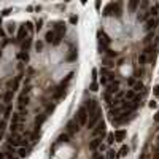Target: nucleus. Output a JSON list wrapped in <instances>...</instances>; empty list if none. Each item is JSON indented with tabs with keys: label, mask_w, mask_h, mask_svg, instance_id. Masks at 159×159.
<instances>
[{
	"label": "nucleus",
	"mask_w": 159,
	"mask_h": 159,
	"mask_svg": "<svg viewBox=\"0 0 159 159\" xmlns=\"http://www.w3.org/2000/svg\"><path fill=\"white\" fill-rule=\"evenodd\" d=\"M124 97H126L127 100H130V102H134V100H135V97H137V94H135L132 89H129L126 94H124Z\"/></svg>",
	"instance_id": "14"
},
{
	"label": "nucleus",
	"mask_w": 159,
	"mask_h": 159,
	"mask_svg": "<svg viewBox=\"0 0 159 159\" xmlns=\"http://www.w3.org/2000/svg\"><path fill=\"white\" fill-rule=\"evenodd\" d=\"M19 59L21 60H24V62H27V60H29V56H27V53H19Z\"/></svg>",
	"instance_id": "28"
},
{
	"label": "nucleus",
	"mask_w": 159,
	"mask_h": 159,
	"mask_svg": "<svg viewBox=\"0 0 159 159\" xmlns=\"http://www.w3.org/2000/svg\"><path fill=\"white\" fill-rule=\"evenodd\" d=\"M54 38H56V33H54V30H49V32H46V35H45V42L53 43Z\"/></svg>",
	"instance_id": "11"
},
{
	"label": "nucleus",
	"mask_w": 159,
	"mask_h": 159,
	"mask_svg": "<svg viewBox=\"0 0 159 159\" xmlns=\"http://www.w3.org/2000/svg\"><path fill=\"white\" fill-rule=\"evenodd\" d=\"M78 123L76 121H72V123H69V132L70 134H73V132H78Z\"/></svg>",
	"instance_id": "12"
},
{
	"label": "nucleus",
	"mask_w": 159,
	"mask_h": 159,
	"mask_svg": "<svg viewBox=\"0 0 159 159\" xmlns=\"http://www.w3.org/2000/svg\"><path fill=\"white\" fill-rule=\"evenodd\" d=\"M26 29L27 30H32V24H30V22H27V24H26Z\"/></svg>",
	"instance_id": "42"
},
{
	"label": "nucleus",
	"mask_w": 159,
	"mask_h": 159,
	"mask_svg": "<svg viewBox=\"0 0 159 159\" xmlns=\"http://www.w3.org/2000/svg\"><path fill=\"white\" fill-rule=\"evenodd\" d=\"M13 94H14V92H13V89L6 91V94H5V103H8V105H10V102L13 100Z\"/></svg>",
	"instance_id": "18"
},
{
	"label": "nucleus",
	"mask_w": 159,
	"mask_h": 159,
	"mask_svg": "<svg viewBox=\"0 0 159 159\" xmlns=\"http://www.w3.org/2000/svg\"><path fill=\"white\" fill-rule=\"evenodd\" d=\"M127 84H129V86L132 87L134 84H135V78H129V80H127Z\"/></svg>",
	"instance_id": "37"
},
{
	"label": "nucleus",
	"mask_w": 159,
	"mask_h": 159,
	"mask_svg": "<svg viewBox=\"0 0 159 159\" xmlns=\"http://www.w3.org/2000/svg\"><path fill=\"white\" fill-rule=\"evenodd\" d=\"M129 153V146H126V145H123L119 150V156H126V154Z\"/></svg>",
	"instance_id": "21"
},
{
	"label": "nucleus",
	"mask_w": 159,
	"mask_h": 159,
	"mask_svg": "<svg viewBox=\"0 0 159 159\" xmlns=\"http://www.w3.org/2000/svg\"><path fill=\"white\" fill-rule=\"evenodd\" d=\"M89 89L92 91V92H97V91H99V84H97L96 81H92V83H91V86H89Z\"/></svg>",
	"instance_id": "23"
},
{
	"label": "nucleus",
	"mask_w": 159,
	"mask_h": 159,
	"mask_svg": "<svg viewBox=\"0 0 159 159\" xmlns=\"http://www.w3.org/2000/svg\"><path fill=\"white\" fill-rule=\"evenodd\" d=\"M10 113H11V107H6V110H5V115H3V118H5V119H6V118H8L10 116Z\"/></svg>",
	"instance_id": "32"
},
{
	"label": "nucleus",
	"mask_w": 159,
	"mask_h": 159,
	"mask_svg": "<svg viewBox=\"0 0 159 159\" xmlns=\"http://www.w3.org/2000/svg\"><path fill=\"white\" fill-rule=\"evenodd\" d=\"M19 81H21V75L19 76H16V80H14V83H13V92H14L16 89L19 87Z\"/></svg>",
	"instance_id": "22"
},
{
	"label": "nucleus",
	"mask_w": 159,
	"mask_h": 159,
	"mask_svg": "<svg viewBox=\"0 0 159 159\" xmlns=\"http://www.w3.org/2000/svg\"><path fill=\"white\" fill-rule=\"evenodd\" d=\"M0 22H2V18H0Z\"/></svg>",
	"instance_id": "49"
},
{
	"label": "nucleus",
	"mask_w": 159,
	"mask_h": 159,
	"mask_svg": "<svg viewBox=\"0 0 159 159\" xmlns=\"http://www.w3.org/2000/svg\"><path fill=\"white\" fill-rule=\"evenodd\" d=\"M27 142L24 140L22 137H19L18 134H11V137H10V145H13V146H19V148H24Z\"/></svg>",
	"instance_id": "3"
},
{
	"label": "nucleus",
	"mask_w": 159,
	"mask_h": 159,
	"mask_svg": "<svg viewBox=\"0 0 159 159\" xmlns=\"http://www.w3.org/2000/svg\"><path fill=\"white\" fill-rule=\"evenodd\" d=\"M29 46H30V38H27L24 43H22V53L24 51H27V49H29Z\"/></svg>",
	"instance_id": "24"
},
{
	"label": "nucleus",
	"mask_w": 159,
	"mask_h": 159,
	"mask_svg": "<svg viewBox=\"0 0 159 159\" xmlns=\"http://www.w3.org/2000/svg\"><path fill=\"white\" fill-rule=\"evenodd\" d=\"M99 146H100V140L99 138H92L91 143H89V148L91 150H96V148H99Z\"/></svg>",
	"instance_id": "16"
},
{
	"label": "nucleus",
	"mask_w": 159,
	"mask_h": 159,
	"mask_svg": "<svg viewBox=\"0 0 159 159\" xmlns=\"http://www.w3.org/2000/svg\"><path fill=\"white\" fill-rule=\"evenodd\" d=\"M156 26H158V19H156V18H148L146 22H145V29H146V30L154 29Z\"/></svg>",
	"instance_id": "8"
},
{
	"label": "nucleus",
	"mask_w": 159,
	"mask_h": 159,
	"mask_svg": "<svg viewBox=\"0 0 159 159\" xmlns=\"http://www.w3.org/2000/svg\"><path fill=\"white\" fill-rule=\"evenodd\" d=\"M0 159H5V153H0Z\"/></svg>",
	"instance_id": "46"
},
{
	"label": "nucleus",
	"mask_w": 159,
	"mask_h": 159,
	"mask_svg": "<svg viewBox=\"0 0 159 159\" xmlns=\"http://www.w3.org/2000/svg\"><path fill=\"white\" fill-rule=\"evenodd\" d=\"M113 137H115V142H123L124 138H126V130H124V129H118V130H115Z\"/></svg>",
	"instance_id": "7"
},
{
	"label": "nucleus",
	"mask_w": 159,
	"mask_h": 159,
	"mask_svg": "<svg viewBox=\"0 0 159 159\" xmlns=\"http://www.w3.org/2000/svg\"><path fill=\"white\" fill-rule=\"evenodd\" d=\"M8 30H10V32H13V30H14V24H10V27H8Z\"/></svg>",
	"instance_id": "44"
},
{
	"label": "nucleus",
	"mask_w": 159,
	"mask_h": 159,
	"mask_svg": "<svg viewBox=\"0 0 159 159\" xmlns=\"http://www.w3.org/2000/svg\"><path fill=\"white\" fill-rule=\"evenodd\" d=\"M35 48H37V51H40V49L43 48V42H37L35 43Z\"/></svg>",
	"instance_id": "35"
},
{
	"label": "nucleus",
	"mask_w": 159,
	"mask_h": 159,
	"mask_svg": "<svg viewBox=\"0 0 159 159\" xmlns=\"http://www.w3.org/2000/svg\"><path fill=\"white\" fill-rule=\"evenodd\" d=\"M156 107H158V103L154 102V100H151L150 102V108H156Z\"/></svg>",
	"instance_id": "41"
},
{
	"label": "nucleus",
	"mask_w": 159,
	"mask_h": 159,
	"mask_svg": "<svg viewBox=\"0 0 159 159\" xmlns=\"http://www.w3.org/2000/svg\"><path fill=\"white\" fill-rule=\"evenodd\" d=\"M59 142H69V134H62V135H59Z\"/></svg>",
	"instance_id": "30"
},
{
	"label": "nucleus",
	"mask_w": 159,
	"mask_h": 159,
	"mask_svg": "<svg viewBox=\"0 0 159 159\" xmlns=\"http://www.w3.org/2000/svg\"><path fill=\"white\" fill-rule=\"evenodd\" d=\"M110 14H111V3H110V5H107L105 10H103V16H110Z\"/></svg>",
	"instance_id": "25"
},
{
	"label": "nucleus",
	"mask_w": 159,
	"mask_h": 159,
	"mask_svg": "<svg viewBox=\"0 0 159 159\" xmlns=\"http://www.w3.org/2000/svg\"><path fill=\"white\" fill-rule=\"evenodd\" d=\"M76 59V51L75 49H72V53L69 54V57H67V60H75Z\"/></svg>",
	"instance_id": "27"
},
{
	"label": "nucleus",
	"mask_w": 159,
	"mask_h": 159,
	"mask_svg": "<svg viewBox=\"0 0 159 159\" xmlns=\"http://www.w3.org/2000/svg\"><path fill=\"white\" fill-rule=\"evenodd\" d=\"M142 89H143V83L142 81H135V84L132 86V91L134 92H140Z\"/></svg>",
	"instance_id": "15"
},
{
	"label": "nucleus",
	"mask_w": 159,
	"mask_h": 159,
	"mask_svg": "<svg viewBox=\"0 0 159 159\" xmlns=\"http://www.w3.org/2000/svg\"><path fill=\"white\" fill-rule=\"evenodd\" d=\"M76 22H78V16H72V18H70V24L75 26Z\"/></svg>",
	"instance_id": "33"
},
{
	"label": "nucleus",
	"mask_w": 159,
	"mask_h": 159,
	"mask_svg": "<svg viewBox=\"0 0 159 159\" xmlns=\"http://www.w3.org/2000/svg\"><path fill=\"white\" fill-rule=\"evenodd\" d=\"M27 154V148H19V158H26Z\"/></svg>",
	"instance_id": "26"
},
{
	"label": "nucleus",
	"mask_w": 159,
	"mask_h": 159,
	"mask_svg": "<svg viewBox=\"0 0 159 159\" xmlns=\"http://www.w3.org/2000/svg\"><path fill=\"white\" fill-rule=\"evenodd\" d=\"M154 121H156V123H159V111H158L156 115H154Z\"/></svg>",
	"instance_id": "43"
},
{
	"label": "nucleus",
	"mask_w": 159,
	"mask_h": 159,
	"mask_svg": "<svg viewBox=\"0 0 159 159\" xmlns=\"http://www.w3.org/2000/svg\"><path fill=\"white\" fill-rule=\"evenodd\" d=\"M97 78V69H92V80Z\"/></svg>",
	"instance_id": "40"
},
{
	"label": "nucleus",
	"mask_w": 159,
	"mask_h": 159,
	"mask_svg": "<svg viewBox=\"0 0 159 159\" xmlns=\"http://www.w3.org/2000/svg\"><path fill=\"white\" fill-rule=\"evenodd\" d=\"M86 110H87V115L91 116V115L97 110V102H96V100H89V102H87V105H86Z\"/></svg>",
	"instance_id": "10"
},
{
	"label": "nucleus",
	"mask_w": 159,
	"mask_h": 159,
	"mask_svg": "<svg viewBox=\"0 0 159 159\" xmlns=\"http://www.w3.org/2000/svg\"><path fill=\"white\" fill-rule=\"evenodd\" d=\"M60 38H62V35H56V38H54V45H59V43H60Z\"/></svg>",
	"instance_id": "34"
},
{
	"label": "nucleus",
	"mask_w": 159,
	"mask_h": 159,
	"mask_svg": "<svg viewBox=\"0 0 159 159\" xmlns=\"http://www.w3.org/2000/svg\"><path fill=\"white\" fill-rule=\"evenodd\" d=\"M154 92H156V96H159V86H158V87H154Z\"/></svg>",
	"instance_id": "45"
},
{
	"label": "nucleus",
	"mask_w": 159,
	"mask_h": 159,
	"mask_svg": "<svg viewBox=\"0 0 159 159\" xmlns=\"http://www.w3.org/2000/svg\"><path fill=\"white\" fill-rule=\"evenodd\" d=\"M108 153H110V154H108V158H110V159H113L115 156H116V154H115V151H113V150H110V151H108Z\"/></svg>",
	"instance_id": "39"
},
{
	"label": "nucleus",
	"mask_w": 159,
	"mask_h": 159,
	"mask_svg": "<svg viewBox=\"0 0 159 159\" xmlns=\"http://www.w3.org/2000/svg\"><path fill=\"white\" fill-rule=\"evenodd\" d=\"M42 24H43V21H42V19H38V22H37V30L42 29Z\"/></svg>",
	"instance_id": "38"
},
{
	"label": "nucleus",
	"mask_w": 159,
	"mask_h": 159,
	"mask_svg": "<svg viewBox=\"0 0 159 159\" xmlns=\"http://www.w3.org/2000/svg\"><path fill=\"white\" fill-rule=\"evenodd\" d=\"M146 60H148V56L145 53H142L140 56H138V62H140V65H145V64H146Z\"/></svg>",
	"instance_id": "19"
},
{
	"label": "nucleus",
	"mask_w": 159,
	"mask_h": 159,
	"mask_svg": "<svg viewBox=\"0 0 159 159\" xmlns=\"http://www.w3.org/2000/svg\"><path fill=\"white\" fill-rule=\"evenodd\" d=\"M100 115H102V110H100V108H97V110L91 115V116H89V121H87V129L96 127V124L100 121Z\"/></svg>",
	"instance_id": "2"
},
{
	"label": "nucleus",
	"mask_w": 159,
	"mask_h": 159,
	"mask_svg": "<svg viewBox=\"0 0 159 159\" xmlns=\"http://www.w3.org/2000/svg\"><path fill=\"white\" fill-rule=\"evenodd\" d=\"M148 18H150L148 11H138V14H137V19H138V21H145V19H148Z\"/></svg>",
	"instance_id": "17"
},
{
	"label": "nucleus",
	"mask_w": 159,
	"mask_h": 159,
	"mask_svg": "<svg viewBox=\"0 0 159 159\" xmlns=\"http://www.w3.org/2000/svg\"><path fill=\"white\" fill-rule=\"evenodd\" d=\"M45 119H46V113H45V115H42L40 118H37V121H35V126H37V127H40V126H42V123H43Z\"/></svg>",
	"instance_id": "20"
},
{
	"label": "nucleus",
	"mask_w": 159,
	"mask_h": 159,
	"mask_svg": "<svg viewBox=\"0 0 159 159\" xmlns=\"http://www.w3.org/2000/svg\"><path fill=\"white\" fill-rule=\"evenodd\" d=\"M107 89H108V94H115L119 91V81H110L107 84Z\"/></svg>",
	"instance_id": "6"
},
{
	"label": "nucleus",
	"mask_w": 159,
	"mask_h": 159,
	"mask_svg": "<svg viewBox=\"0 0 159 159\" xmlns=\"http://www.w3.org/2000/svg\"><path fill=\"white\" fill-rule=\"evenodd\" d=\"M96 159H103V156H97V158H96Z\"/></svg>",
	"instance_id": "48"
},
{
	"label": "nucleus",
	"mask_w": 159,
	"mask_h": 159,
	"mask_svg": "<svg viewBox=\"0 0 159 159\" xmlns=\"http://www.w3.org/2000/svg\"><path fill=\"white\" fill-rule=\"evenodd\" d=\"M107 142H108V143H110V145H111V143H113V142H115V137H113V134H108V140H107Z\"/></svg>",
	"instance_id": "36"
},
{
	"label": "nucleus",
	"mask_w": 159,
	"mask_h": 159,
	"mask_svg": "<svg viewBox=\"0 0 159 159\" xmlns=\"http://www.w3.org/2000/svg\"><path fill=\"white\" fill-rule=\"evenodd\" d=\"M105 54H107V56H108V57H116V53H115V51H111V49H110V48H108V49H107V51H105Z\"/></svg>",
	"instance_id": "31"
},
{
	"label": "nucleus",
	"mask_w": 159,
	"mask_h": 159,
	"mask_svg": "<svg viewBox=\"0 0 159 159\" xmlns=\"http://www.w3.org/2000/svg\"><path fill=\"white\" fill-rule=\"evenodd\" d=\"M103 132H105V123H103V121H99V123L96 124V127L92 129V134L97 137V135H100Z\"/></svg>",
	"instance_id": "5"
},
{
	"label": "nucleus",
	"mask_w": 159,
	"mask_h": 159,
	"mask_svg": "<svg viewBox=\"0 0 159 159\" xmlns=\"http://www.w3.org/2000/svg\"><path fill=\"white\" fill-rule=\"evenodd\" d=\"M87 118H89V115H87V110L86 107H80L78 108V113H76V123H78V126H84V124H87Z\"/></svg>",
	"instance_id": "1"
},
{
	"label": "nucleus",
	"mask_w": 159,
	"mask_h": 159,
	"mask_svg": "<svg viewBox=\"0 0 159 159\" xmlns=\"http://www.w3.org/2000/svg\"><path fill=\"white\" fill-rule=\"evenodd\" d=\"M137 6H138V2H137V0H132V2H130V3H129V8H130V10H132V11H134V10H135V8H137Z\"/></svg>",
	"instance_id": "29"
},
{
	"label": "nucleus",
	"mask_w": 159,
	"mask_h": 159,
	"mask_svg": "<svg viewBox=\"0 0 159 159\" xmlns=\"http://www.w3.org/2000/svg\"><path fill=\"white\" fill-rule=\"evenodd\" d=\"M3 43H5V42H2V40H0V48H2V46H3Z\"/></svg>",
	"instance_id": "47"
},
{
	"label": "nucleus",
	"mask_w": 159,
	"mask_h": 159,
	"mask_svg": "<svg viewBox=\"0 0 159 159\" xmlns=\"http://www.w3.org/2000/svg\"><path fill=\"white\" fill-rule=\"evenodd\" d=\"M24 35H26V26H19V30H18V42H22V40H24Z\"/></svg>",
	"instance_id": "13"
},
{
	"label": "nucleus",
	"mask_w": 159,
	"mask_h": 159,
	"mask_svg": "<svg viewBox=\"0 0 159 159\" xmlns=\"http://www.w3.org/2000/svg\"><path fill=\"white\" fill-rule=\"evenodd\" d=\"M110 43H111V40L108 38V35H107V33H103V32H99V46L108 48V46H110Z\"/></svg>",
	"instance_id": "4"
},
{
	"label": "nucleus",
	"mask_w": 159,
	"mask_h": 159,
	"mask_svg": "<svg viewBox=\"0 0 159 159\" xmlns=\"http://www.w3.org/2000/svg\"><path fill=\"white\" fill-rule=\"evenodd\" d=\"M64 32H65V24H64V22H56V26H54V33H56V35H64Z\"/></svg>",
	"instance_id": "9"
}]
</instances>
